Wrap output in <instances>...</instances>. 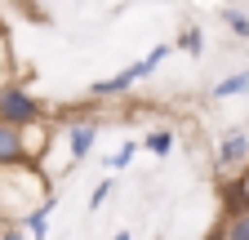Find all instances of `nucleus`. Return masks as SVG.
<instances>
[{
    "label": "nucleus",
    "instance_id": "1",
    "mask_svg": "<svg viewBox=\"0 0 249 240\" xmlns=\"http://www.w3.org/2000/svg\"><path fill=\"white\" fill-rule=\"evenodd\" d=\"M49 111L40 107V98H31L22 85H9V89H0V125H36V120H45Z\"/></svg>",
    "mask_w": 249,
    "mask_h": 240
},
{
    "label": "nucleus",
    "instance_id": "2",
    "mask_svg": "<svg viewBox=\"0 0 249 240\" xmlns=\"http://www.w3.org/2000/svg\"><path fill=\"white\" fill-rule=\"evenodd\" d=\"M18 142H22V160L36 165V160H45V152L53 147V125H49V120L22 125V129H18Z\"/></svg>",
    "mask_w": 249,
    "mask_h": 240
},
{
    "label": "nucleus",
    "instance_id": "3",
    "mask_svg": "<svg viewBox=\"0 0 249 240\" xmlns=\"http://www.w3.org/2000/svg\"><path fill=\"white\" fill-rule=\"evenodd\" d=\"M93 138H98V125H93V120H76V125H67V165H80L89 156Z\"/></svg>",
    "mask_w": 249,
    "mask_h": 240
},
{
    "label": "nucleus",
    "instance_id": "4",
    "mask_svg": "<svg viewBox=\"0 0 249 240\" xmlns=\"http://www.w3.org/2000/svg\"><path fill=\"white\" fill-rule=\"evenodd\" d=\"M142 80V67L134 63V67H124L120 76H111V80H93L89 85V98H116V94H124V89H134Z\"/></svg>",
    "mask_w": 249,
    "mask_h": 240
},
{
    "label": "nucleus",
    "instance_id": "5",
    "mask_svg": "<svg viewBox=\"0 0 249 240\" xmlns=\"http://www.w3.org/2000/svg\"><path fill=\"white\" fill-rule=\"evenodd\" d=\"M249 160V134H227L223 138V147H218V165H223V169H231V165H245Z\"/></svg>",
    "mask_w": 249,
    "mask_h": 240
},
{
    "label": "nucleus",
    "instance_id": "6",
    "mask_svg": "<svg viewBox=\"0 0 249 240\" xmlns=\"http://www.w3.org/2000/svg\"><path fill=\"white\" fill-rule=\"evenodd\" d=\"M209 240H249V209L223 214V227H218V236H209Z\"/></svg>",
    "mask_w": 249,
    "mask_h": 240
},
{
    "label": "nucleus",
    "instance_id": "7",
    "mask_svg": "<svg viewBox=\"0 0 249 240\" xmlns=\"http://www.w3.org/2000/svg\"><path fill=\"white\" fill-rule=\"evenodd\" d=\"M5 165H22V142L14 125H0V169Z\"/></svg>",
    "mask_w": 249,
    "mask_h": 240
},
{
    "label": "nucleus",
    "instance_id": "8",
    "mask_svg": "<svg viewBox=\"0 0 249 240\" xmlns=\"http://www.w3.org/2000/svg\"><path fill=\"white\" fill-rule=\"evenodd\" d=\"M49 209H53V196H45V200L22 218V227L31 231V240H45V231H49Z\"/></svg>",
    "mask_w": 249,
    "mask_h": 240
},
{
    "label": "nucleus",
    "instance_id": "9",
    "mask_svg": "<svg viewBox=\"0 0 249 240\" xmlns=\"http://www.w3.org/2000/svg\"><path fill=\"white\" fill-rule=\"evenodd\" d=\"M240 94H249V71H236L213 85V98H240Z\"/></svg>",
    "mask_w": 249,
    "mask_h": 240
},
{
    "label": "nucleus",
    "instance_id": "10",
    "mask_svg": "<svg viewBox=\"0 0 249 240\" xmlns=\"http://www.w3.org/2000/svg\"><path fill=\"white\" fill-rule=\"evenodd\" d=\"M138 147H147L151 156H169V152H174V134H169V129H151V134H142Z\"/></svg>",
    "mask_w": 249,
    "mask_h": 240
},
{
    "label": "nucleus",
    "instance_id": "11",
    "mask_svg": "<svg viewBox=\"0 0 249 240\" xmlns=\"http://www.w3.org/2000/svg\"><path fill=\"white\" fill-rule=\"evenodd\" d=\"M14 85V49H9V36L0 32V89Z\"/></svg>",
    "mask_w": 249,
    "mask_h": 240
},
{
    "label": "nucleus",
    "instance_id": "12",
    "mask_svg": "<svg viewBox=\"0 0 249 240\" xmlns=\"http://www.w3.org/2000/svg\"><path fill=\"white\" fill-rule=\"evenodd\" d=\"M178 49H182V53H192V58H200V53H205V36H200V27H187V32L178 36Z\"/></svg>",
    "mask_w": 249,
    "mask_h": 240
},
{
    "label": "nucleus",
    "instance_id": "13",
    "mask_svg": "<svg viewBox=\"0 0 249 240\" xmlns=\"http://www.w3.org/2000/svg\"><path fill=\"white\" fill-rule=\"evenodd\" d=\"M223 22L231 27V32H236L240 40H249V18H245L240 9H223Z\"/></svg>",
    "mask_w": 249,
    "mask_h": 240
},
{
    "label": "nucleus",
    "instance_id": "14",
    "mask_svg": "<svg viewBox=\"0 0 249 240\" xmlns=\"http://www.w3.org/2000/svg\"><path fill=\"white\" fill-rule=\"evenodd\" d=\"M134 152H138V142H124V147H120V152H116V156L107 160V169H124V165H129V160H134Z\"/></svg>",
    "mask_w": 249,
    "mask_h": 240
},
{
    "label": "nucleus",
    "instance_id": "15",
    "mask_svg": "<svg viewBox=\"0 0 249 240\" xmlns=\"http://www.w3.org/2000/svg\"><path fill=\"white\" fill-rule=\"evenodd\" d=\"M111 187H116V183H111V178H103V183H98V187H93V196H89V209H98V205H103V200L111 196Z\"/></svg>",
    "mask_w": 249,
    "mask_h": 240
},
{
    "label": "nucleus",
    "instance_id": "16",
    "mask_svg": "<svg viewBox=\"0 0 249 240\" xmlns=\"http://www.w3.org/2000/svg\"><path fill=\"white\" fill-rule=\"evenodd\" d=\"M0 240H22V231H14V227H9V231H5V236H0Z\"/></svg>",
    "mask_w": 249,
    "mask_h": 240
},
{
    "label": "nucleus",
    "instance_id": "17",
    "mask_svg": "<svg viewBox=\"0 0 249 240\" xmlns=\"http://www.w3.org/2000/svg\"><path fill=\"white\" fill-rule=\"evenodd\" d=\"M116 240H134V231H116Z\"/></svg>",
    "mask_w": 249,
    "mask_h": 240
},
{
    "label": "nucleus",
    "instance_id": "18",
    "mask_svg": "<svg viewBox=\"0 0 249 240\" xmlns=\"http://www.w3.org/2000/svg\"><path fill=\"white\" fill-rule=\"evenodd\" d=\"M227 5H231V0H227Z\"/></svg>",
    "mask_w": 249,
    "mask_h": 240
}]
</instances>
